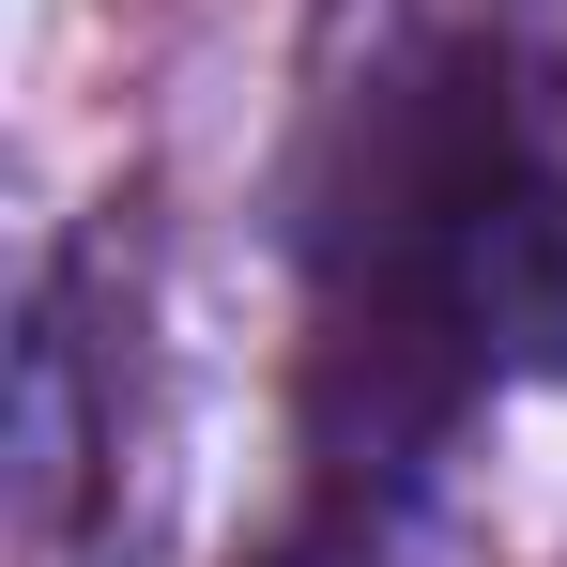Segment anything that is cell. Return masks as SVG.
<instances>
[{
	"label": "cell",
	"mask_w": 567,
	"mask_h": 567,
	"mask_svg": "<svg viewBox=\"0 0 567 567\" xmlns=\"http://www.w3.org/2000/svg\"><path fill=\"white\" fill-rule=\"evenodd\" d=\"M491 383H567V123L491 31H383L307 169V491L414 506Z\"/></svg>",
	"instance_id": "cell-1"
},
{
	"label": "cell",
	"mask_w": 567,
	"mask_h": 567,
	"mask_svg": "<svg viewBox=\"0 0 567 567\" xmlns=\"http://www.w3.org/2000/svg\"><path fill=\"white\" fill-rule=\"evenodd\" d=\"M78 291H93V246H62V261L31 277V307H16V553L31 567L78 553L107 461H123V383L93 369Z\"/></svg>",
	"instance_id": "cell-2"
},
{
	"label": "cell",
	"mask_w": 567,
	"mask_h": 567,
	"mask_svg": "<svg viewBox=\"0 0 567 567\" xmlns=\"http://www.w3.org/2000/svg\"><path fill=\"white\" fill-rule=\"evenodd\" d=\"M246 567H399V506L383 491H307V522L277 553H246Z\"/></svg>",
	"instance_id": "cell-3"
}]
</instances>
